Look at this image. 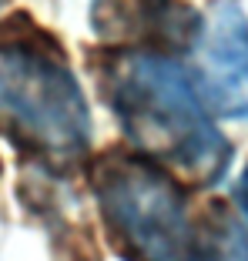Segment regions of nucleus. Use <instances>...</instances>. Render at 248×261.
<instances>
[{"label": "nucleus", "mask_w": 248, "mask_h": 261, "mask_svg": "<svg viewBox=\"0 0 248 261\" xmlns=\"http://www.w3.org/2000/svg\"><path fill=\"white\" fill-rule=\"evenodd\" d=\"M91 23L97 37L121 50L178 54L194 47L202 17L181 0H94Z\"/></svg>", "instance_id": "39448f33"}, {"label": "nucleus", "mask_w": 248, "mask_h": 261, "mask_svg": "<svg viewBox=\"0 0 248 261\" xmlns=\"http://www.w3.org/2000/svg\"><path fill=\"white\" fill-rule=\"evenodd\" d=\"M235 201H238V207L245 211V218H248V168L241 171V177H238V188H235Z\"/></svg>", "instance_id": "0eeeda50"}, {"label": "nucleus", "mask_w": 248, "mask_h": 261, "mask_svg": "<svg viewBox=\"0 0 248 261\" xmlns=\"http://www.w3.org/2000/svg\"><path fill=\"white\" fill-rule=\"evenodd\" d=\"M0 134L27 161L74 171L91 147V114L61 47L44 34L0 40Z\"/></svg>", "instance_id": "f03ea898"}, {"label": "nucleus", "mask_w": 248, "mask_h": 261, "mask_svg": "<svg viewBox=\"0 0 248 261\" xmlns=\"http://www.w3.org/2000/svg\"><path fill=\"white\" fill-rule=\"evenodd\" d=\"M104 100L138 154L198 188L228 174L232 144L208 117L191 74L168 54L114 50L104 67Z\"/></svg>", "instance_id": "f257e3e1"}, {"label": "nucleus", "mask_w": 248, "mask_h": 261, "mask_svg": "<svg viewBox=\"0 0 248 261\" xmlns=\"http://www.w3.org/2000/svg\"><path fill=\"white\" fill-rule=\"evenodd\" d=\"M188 261H248V234L221 201H208L191 221Z\"/></svg>", "instance_id": "423d86ee"}, {"label": "nucleus", "mask_w": 248, "mask_h": 261, "mask_svg": "<svg viewBox=\"0 0 248 261\" xmlns=\"http://www.w3.org/2000/svg\"><path fill=\"white\" fill-rule=\"evenodd\" d=\"M194 50L198 67L191 81L205 108L248 124V17L235 0H218L202 17Z\"/></svg>", "instance_id": "20e7f679"}, {"label": "nucleus", "mask_w": 248, "mask_h": 261, "mask_svg": "<svg viewBox=\"0 0 248 261\" xmlns=\"http://www.w3.org/2000/svg\"><path fill=\"white\" fill-rule=\"evenodd\" d=\"M108 241L124 261H188L191 218L178 177L138 151L97 154L87 164Z\"/></svg>", "instance_id": "7ed1b4c3"}]
</instances>
